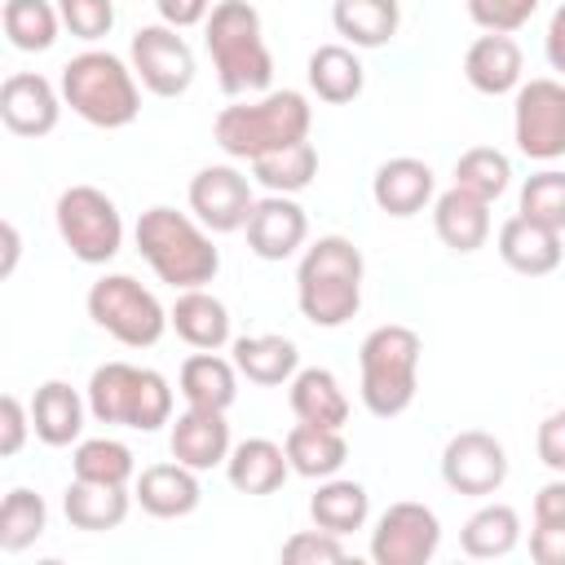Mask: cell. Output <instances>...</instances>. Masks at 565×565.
<instances>
[{
  "label": "cell",
  "instance_id": "1",
  "mask_svg": "<svg viewBox=\"0 0 565 565\" xmlns=\"http://www.w3.org/2000/svg\"><path fill=\"white\" fill-rule=\"evenodd\" d=\"M132 238H137L141 260L172 291L203 287L221 269V252L212 247V230L194 212H177V207H163V203L159 207H146L137 216Z\"/></svg>",
  "mask_w": 565,
  "mask_h": 565
},
{
  "label": "cell",
  "instance_id": "22",
  "mask_svg": "<svg viewBox=\"0 0 565 565\" xmlns=\"http://www.w3.org/2000/svg\"><path fill=\"white\" fill-rule=\"evenodd\" d=\"M433 230L450 252L468 256V252L486 247V238H490V203L450 185L433 199Z\"/></svg>",
  "mask_w": 565,
  "mask_h": 565
},
{
  "label": "cell",
  "instance_id": "15",
  "mask_svg": "<svg viewBox=\"0 0 565 565\" xmlns=\"http://www.w3.org/2000/svg\"><path fill=\"white\" fill-rule=\"evenodd\" d=\"M62 88L40 71H13L0 84V119L13 137H49L62 119Z\"/></svg>",
  "mask_w": 565,
  "mask_h": 565
},
{
  "label": "cell",
  "instance_id": "43",
  "mask_svg": "<svg viewBox=\"0 0 565 565\" xmlns=\"http://www.w3.org/2000/svg\"><path fill=\"white\" fill-rule=\"evenodd\" d=\"M287 565H335V561H344L349 552H344V543H340V534H327V530H300V534H291L287 543H282V552H278Z\"/></svg>",
  "mask_w": 565,
  "mask_h": 565
},
{
  "label": "cell",
  "instance_id": "5",
  "mask_svg": "<svg viewBox=\"0 0 565 565\" xmlns=\"http://www.w3.org/2000/svg\"><path fill=\"white\" fill-rule=\"evenodd\" d=\"M203 44L212 53L216 79L230 97L265 93L274 79V53L265 44L260 13L247 0H216V9L203 22Z\"/></svg>",
  "mask_w": 565,
  "mask_h": 565
},
{
  "label": "cell",
  "instance_id": "28",
  "mask_svg": "<svg viewBox=\"0 0 565 565\" xmlns=\"http://www.w3.org/2000/svg\"><path fill=\"white\" fill-rule=\"evenodd\" d=\"M287 397H291V415L300 424H318V428H344L349 424V397L327 366L296 371Z\"/></svg>",
  "mask_w": 565,
  "mask_h": 565
},
{
  "label": "cell",
  "instance_id": "44",
  "mask_svg": "<svg viewBox=\"0 0 565 565\" xmlns=\"http://www.w3.org/2000/svg\"><path fill=\"white\" fill-rule=\"evenodd\" d=\"M31 433V406H22L13 393L0 397V455L13 459Z\"/></svg>",
  "mask_w": 565,
  "mask_h": 565
},
{
  "label": "cell",
  "instance_id": "16",
  "mask_svg": "<svg viewBox=\"0 0 565 565\" xmlns=\"http://www.w3.org/2000/svg\"><path fill=\"white\" fill-rule=\"evenodd\" d=\"M247 247L260 260H287L305 247L309 238V216L291 194H265L256 199L252 216H247Z\"/></svg>",
  "mask_w": 565,
  "mask_h": 565
},
{
  "label": "cell",
  "instance_id": "45",
  "mask_svg": "<svg viewBox=\"0 0 565 565\" xmlns=\"http://www.w3.org/2000/svg\"><path fill=\"white\" fill-rule=\"evenodd\" d=\"M539 459L552 472H565V411H552L539 424Z\"/></svg>",
  "mask_w": 565,
  "mask_h": 565
},
{
  "label": "cell",
  "instance_id": "11",
  "mask_svg": "<svg viewBox=\"0 0 565 565\" xmlns=\"http://www.w3.org/2000/svg\"><path fill=\"white\" fill-rule=\"evenodd\" d=\"M441 547V521L428 503H388L371 530L375 565H428Z\"/></svg>",
  "mask_w": 565,
  "mask_h": 565
},
{
  "label": "cell",
  "instance_id": "39",
  "mask_svg": "<svg viewBox=\"0 0 565 565\" xmlns=\"http://www.w3.org/2000/svg\"><path fill=\"white\" fill-rule=\"evenodd\" d=\"M49 530V508L35 490L18 486L0 503V552H22Z\"/></svg>",
  "mask_w": 565,
  "mask_h": 565
},
{
  "label": "cell",
  "instance_id": "26",
  "mask_svg": "<svg viewBox=\"0 0 565 565\" xmlns=\"http://www.w3.org/2000/svg\"><path fill=\"white\" fill-rule=\"evenodd\" d=\"M181 397L185 406L203 411H230L238 397V366L234 358H221L216 349H199L181 362Z\"/></svg>",
  "mask_w": 565,
  "mask_h": 565
},
{
  "label": "cell",
  "instance_id": "37",
  "mask_svg": "<svg viewBox=\"0 0 565 565\" xmlns=\"http://www.w3.org/2000/svg\"><path fill=\"white\" fill-rule=\"evenodd\" d=\"M71 472L79 481H102V486H128L137 477V459L119 437H88L71 455Z\"/></svg>",
  "mask_w": 565,
  "mask_h": 565
},
{
  "label": "cell",
  "instance_id": "7",
  "mask_svg": "<svg viewBox=\"0 0 565 565\" xmlns=\"http://www.w3.org/2000/svg\"><path fill=\"white\" fill-rule=\"evenodd\" d=\"M419 353H424L419 335L402 322H384V327L366 331V340L358 349V371H362V406L375 419H393L415 402Z\"/></svg>",
  "mask_w": 565,
  "mask_h": 565
},
{
  "label": "cell",
  "instance_id": "25",
  "mask_svg": "<svg viewBox=\"0 0 565 565\" xmlns=\"http://www.w3.org/2000/svg\"><path fill=\"white\" fill-rule=\"evenodd\" d=\"M168 322L190 349H225L230 344V309H225V300H216L203 287L177 291Z\"/></svg>",
  "mask_w": 565,
  "mask_h": 565
},
{
  "label": "cell",
  "instance_id": "47",
  "mask_svg": "<svg viewBox=\"0 0 565 565\" xmlns=\"http://www.w3.org/2000/svg\"><path fill=\"white\" fill-rule=\"evenodd\" d=\"M530 556L539 565H565V525H534L530 530Z\"/></svg>",
  "mask_w": 565,
  "mask_h": 565
},
{
  "label": "cell",
  "instance_id": "8",
  "mask_svg": "<svg viewBox=\"0 0 565 565\" xmlns=\"http://www.w3.org/2000/svg\"><path fill=\"white\" fill-rule=\"evenodd\" d=\"M88 318L128 349H150L172 327L159 296L141 287L132 274H102L88 287Z\"/></svg>",
  "mask_w": 565,
  "mask_h": 565
},
{
  "label": "cell",
  "instance_id": "36",
  "mask_svg": "<svg viewBox=\"0 0 565 565\" xmlns=\"http://www.w3.org/2000/svg\"><path fill=\"white\" fill-rule=\"evenodd\" d=\"M313 177H318V150H313L309 141L282 146V150L260 154V159L252 163V181L265 185L269 194H300Z\"/></svg>",
  "mask_w": 565,
  "mask_h": 565
},
{
  "label": "cell",
  "instance_id": "29",
  "mask_svg": "<svg viewBox=\"0 0 565 565\" xmlns=\"http://www.w3.org/2000/svg\"><path fill=\"white\" fill-rule=\"evenodd\" d=\"M331 26L353 49H384L402 26V4L397 0H335Z\"/></svg>",
  "mask_w": 565,
  "mask_h": 565
},
{
  "label": "cell",
  "instance_id": "12",
  "mask_svg": "<svg viewBox=\"0 0 565 565\" xmlns=\"http://www.w3.org/2000/svg\"><path fill=\"white\" fill-rule=\"evenodd\" d=\"M128 62H132L141 88H150L154 97H181L194 84V49L168 22L141 26L128 44Z\"/></svg>",
  "mask_w": 565,
  "mask_h": 565
},
{
  "label": "cell",
  "instance_id": "6",
  "mask_svg": "<svg viewBox=\"0 0 565 565\" xmlns=\"http://www.w3.org/2000/svg\"><path fill=\"white\" fill-rule=\"evenodd\" d=\"M88 415L97 424L115 428H137L154 433L172 424V384L154 366H132V362H102L88 375Z\"/></svg>",
  "mask_w": 565,
  "mask_h": 565
},
{
  "label": "cell",
  "instance_id": "10",
  "mask_svg": "<svg viewBox=\"0 0 565 565\" xmlns=\"http://www.w3.org/2000/svg\"><path fill=\"white\" fill-rule=\"evenodd\" d=\"M512 141L525 159L552 163L565 154V84L525 79L512 97Z\"/></svg>",
  "mask_w": 565,
  "mask_h": 565
},
{
  "label": "cell",
  "instance_id": "48",
  "mask_svg": "<svg viewBox=\"0 0 565 565\" xmlns=\"http://www.w3.org/2000/svg\"><path fill=\"white\" fill-rule=\"evenodd\" d=\"M534 525H565V477L547 481L534 494Z\"/></svg>",
  "mask_w": 565,
  "mask_h": 565
},
{
  "label": "cell",
  "instance_id": "32",
  "mask_svg": "<svg viewBox=\"0 0 565 565\" xmlns=\"http://www.w3.org/2000/svg\"><path fill=\"white\" fill-rule=\"evenodd\" d=\"M305 75H309V88L318 93V102H331V106L353 102L366 84V71H362V62L349 44H318L309 53Z\"/></svg>",
  "mask_w": 565,
  "mask_h": 565
},
{
  "label": "cell",
  "instance_id": "46",
  "mask_svg": "<svg viewBox=\"0 0 565 565\" xmlns=\"http://www.w3.org/2000/svg\"><path fill=\"white\" fill-rule=\"evenodd\" d=\"M154 9H159V22L185 31V26L207 22V13H212L216 4H212V0H154Z\"/></svg>",
  "mask_w": 565,
  "mask_h": 565
},
{
  "label": "cell",
  "instance_id": "4",
  "mask_svg": "<svg viewBox=\"0 0 565 565\" xmlns=\"http://www.w3.org/2000/svg\"><path fill=\"white\" fill-rule=\"evenodd\" d=\"M309 124H313L309 97L296 93V88H274V93H265L256 102L225 106L216 115V124H212V137L230 159L256 163L260 154H274V150L296 146V141H309Z\"/></svg>",
  "mask_w": 565,
  "mask_h": 565
},
{
  "label": "cell",
  "instance_id": "18",
  "mask_svg": "<svg viewBox=\"0 0 565 565\" xmlns=\"http://www.w3.org/2000/svg\"><path fill=\"white\" fill-rule=\"evenodd\" d=\"M168 446H172V459H181V463H185V468H194V472H207V468L225 463V459H230V450H234V441H230V424H225V411L185 406V411L172 419Z\"/></svg>",
  "mask_w": 565,
  "mask_h": 565
},
{
  "label": "cell",
  "instance_id": "21",
  "mask_svg": "<svg viewBox=\"0 0 565 565\" xmlns=\"http://www.w3.org/2000/svg\"><path fill=\"white\" fill-rule=\"evenodd\" d=\"M499 256H503L508 269H516L525 278H543L565 256L561 230H547V225H539V221H530V216L516 212V216H508L499 225Z\"/></svg>",
  "mask_w": 565,
  "mask_h": 565
},
{
  "label": "cell",
  "instance_id": "30",
  "mask_svg": "<svg viewBox=\"0 0 565 565\" xmlns=\"http://www.w3.org/2000/svg\"><path fill=\"white\" fill-rule=\"evenodd\" d=\"M234 366L238 375H247L252 384H291V375L300 371V349L287 335H238L234 344Z\"/></svg>",
  "mask_w": 565,
  "mask_h": 565
},
{
  "label": "cell",
  "instance_id": "33",
  "mask_svg": "<svg viewBox=\"0 0 565 565\" xmlns=\"http://www.w3.org/2000/svg\"><path fill=\"white\" fill-rule=\"evenodd\" d=\"M309 516H313L318 530L344 539V534H353V530L366 525V516H371V494H366L362 481L327 477V481L318 486V494L309 499Z\"/></svg>",
  "mask_w": 565,
  "mask_h": 565
},
{
  "label": "cell",
  "instance_id": "14",
  "mask_svg": "<svg viewBox=\"0 0 565 565\" xmlns=\"http://www.w3.org/2000/svg\"><path fill=\"white\" fill-rule=\"evenodd\" d=\"M256 207L252 177H243L234 163H212L199 168L190 181V212L212 230V234H234L247 225Z\"/></svg>",
  "mask_w": 565,
  "mask_h": 565
},
{
  "label": "cell",
  "instance_id": "49",
  "mask_svg": "<svg viewBox=\"0 0 565 565\" xmlns=\"http://www.w3.org/2000/svg\"><path fill=\"white\" fill-rule=\"evenodd\" d=\"M543 53H547V62H552V71H561L565 75V4L552 13V22H547V35H543Z\"/></svg>",
  "mask_w": 565,
  "mask_h": 565
},
{
  "label": "cell",
  "instance_id": "38",
  "mask_svg": "<svg viewBox=\"0 0 565 565\" xmlns=\"http://www.w3.org/2000/svg\"><path fill=\"white\" fill-rule=\"evenodd\" d=\"M455 185L477 194V199H486V203H494L512 185V159L503 150H494V146H472V150H463L455 159Z\"/></svg>",
  "mask_w": 565,
  "mask_h": 565
},
{
  "label": "cell",
  "instance_id": "27",
  "mask_svg": "<svg viewBox=\"0 0 565 565\" xmlns=\"http://www.w3.org/2000/svg\"><path fill=\"white\" fill-rule=\"evenodd\" d=\"M287 472H291L287 450L269 437H247L225 459V477L238 494H274L287 481Z\"/></svg>",
  "mask_w": 565,
  "mask_h": 565
},
{
  "label": "cell",
  "instance_id": "50",
  "mask_svg": "<svg viewBox=\"0 0 565 565\" xmlns=\"http://www.w3.org/2000/svg\"><path fill=\"white\" fill-rule=\"evenodd\" d=\"M0 238H4V260H0V278H9V274L18 269V256H22V234H18V225H13V221H4V225H0Z\"/></svg>",
  "mask_w": 565,
  "mask_h": 565
},
{
  "label": "cell",
  "instance_id": "2",
  "mask_svg": "<svg viewBox=\"0 0 565 565\" xmlns=\"http://www.w3.org/2000/svg\"><path fill=\"white\" fill-rule=\"evenodd\" d=\"M362 274L366 260L344 234H322L318 243L305 247L296 265V305L305 322L335 331L362 309Z\"/></svg>",
  "mask_w": 565,
  "mask_h": 565
},
{
  "label": "cell",
  "instance_id": "17",
  "mask_svg": "<svg viewBox=\"0 0 565 565\" xmlns=\"http://www.w3.org/2000/svg\"><path fill=\"white\" fill-rule=\"evenodd\" d=\"M437 194V177L424 159H411V154H397V159H384L371 177V199L380 212L406 221L415 212H424Z\"/></svg>",
  "mask_w": 565,
  "mask_h": 565
},
{
  "label": "cell",
  "instance_id": "19",
  "mask_svg": "<svg viewBox=\"0 0 565 565\" xmlns=\"http://www.w3.org/2000/svg\"><path fill=\"white\" fill-rule=\"evenodd\" d=\"M525 57H521V44L512 35H477L463 53V79L486 93V97H503V93H516L525 79Z\"/></svg>",
  "mask_w": 565,
  "mask_h": 565
},
{
  "label": "cell",
  "instance_id": "34",
  "mask_svg": "<svg viewBox=\"0 0 565 565\" xmlns=\"http://www.w3.org/2000/svg\"><path fill=\"white\" fill-rule=\"evenodd\" d=\"M516 543H521V516H516V508H508V503H486V508H477V512L463 521V530H459V547H463L472 561H499V556H508Z\"/></svg>",
  "mask_w": 565,
  "mask_h": 565
},
{
  "label": "cell",
  "instance_id": "20",
  "mask_svg": "<svg viewBox=\"0 0 565 565\" xmlns=\"http://www.w3.org/2000/svg\"><path fill=\"white\" fill-rule=\"evenodd\" d=\"M132 494H137L141 512H150V516H159V521H177V516H190V512L199 508L203 486H199V472H194V468H185L181 459H172V463H150V468H141Z\"/></svg>",
  "mask_w": 565,
  "mask_h": 565
},
{
  "label": "cell",
  "instance_id": "24",
  "mask_svg": "<svg viewBox=\"0 0 565 565\" xmlns=\"http://www.w3.org/2000/svg\"><path fill=\"white\" fill-rule=\"evenodd\" d=\"M137 494H128V486H102V481H71L66 494H62V512L75 530H88V534H106V530H119L128 521V508H132Z\"/></svg>",
  "mask_w": 565,
  "mask_h": 565
},
{
  "label": "cell",
  "instance_id": "35",
  "mask_svg": "<svg viewBox=\"0 0 565 565\" xmlns=\"http://www.w3.org/2000/svg\"><path fill=\"white\" fill-rule=\"evenodd\" d=\"M0 26H4V35H9L13 49L44 53V49H53V40L62 31V13L49 0H4Z\"/></svg>",
  "mask_w": 565,
  "mask_h": 565
},
{
  "label": "cell",
  "instance_id": "42",
  "mask_svg": "<svg viewBox=\"0 0 565 565\" xmlns=\"http://www.w3.org/2000/svg\"><path fill=\"white\" fill-rule=\"evenodd\" d=\"M543 0H468V18L481 26V31H494V35H512L521 31L534 13H539Z\"/></svg>",
  "mask_w": 565,
  "mask_h": 565
},
{
  "label": "cell",
  "instance_id": "41",
  "mask_svg": "<svg viewBox=\"0 0 565 565\" xmlns=\"http://www.w3.org/2000/svg\"><path fill=\"white\" fill-rule=\"evenodd\" d=\"M57 13H62V26L88 44L110 35L115 26V0H57Z\"/></svg>",
  "mask_w": 565,
  "mask_h": 565
},
{
  "label": "cell",
  "instance_id": "13",
  "mask_svg": "<svg viewBox=\"0 0 565 565\" xmlns=\"http://www.w3.org/2000/svg\"><path fill=\"white\" fill-rule=\"evenodd\" d=\"M441 481L455 494H468V499L494 494L508 481V450H503V441L494 433H481V428L455 433L446 441V450H441Z\"/></svg>",
  "mask_w": 565,
  "mask_h": 565
},
{
  "label": "cell",
  "instance_id": "9",
  "mask_svg": "<svg viewBox=\"0 0 565 565\" xmlns=\"http://www.w3.org/2000/svg\"><path fill=\"white\" fill-rule=\"evenodd\" d=\"M53 221H57V234L71 247V256L84 260V265H106L124 247V216H119L115 199L97 185L62 190L57 207H53Z\"/></svg>",
  "mask_w": 565,
  "mask_h": 565
},
{
  "label": "cell",
  "instance_id": "23",
  "mask_svg": "<svg viewBox=\"0 0 565 565\" xmlns=\"http://www.w3.org/2000/svg\"><path fill=\"white\" fill-rule=\"evenodd\" d=\"M88 397H79L66 380H44L31 397V433L44 446H71L84 433Z\"/></svg>",
  "mask_w": 565,
  "mask_h": 565
},
{
  "label": "cell",
  "instance_id": "40",
  "mask_svg": "<svg viewBox=\"0 0 565 565\" xmlns=\"http://www.w3.org/2000/svg\"><path fill=\"white\" fill-rule=\"evenodd\" d=\"M516 212L539 221V225H547V230H565V172L561 168H543V172L525 177Z\"/></svg>",
  "mask_w": 565,
  "mask_h": 565
},
{
  "label": "cell",
  "instance_id": "31",
  "mask_svg": "<svg viewBox=\"0 0 565 565\" xmlns=\"http://www.w3.org/2000/svg\"><path fill=\"white\" fill-rule=\"evenodd\" d=\"M282 450H287L291 472L313 477V481L335 477V472L344 468V459H349V441H344L340 428H318V424H300V419H296V428L287 433Z\"/></svg>",
  "mask_w": 565,
  "mask_h": 565
},
{
  "label": "cell",
  "instance_id": "3",
  "mask_svg": "<svg viewBox=\"0 0 565 565\" xmlns=\"http://www.w3.org/2000/svg\"><path fill=\"white\" fill-rule=\"evenodd\" d=\"M132 62L115 57L110 49H84L62 66V102L93 128H128L141 115V88H137Z\"/></svg>",
  "mask_w": 565,
  "mask_h": 565
}]
</instances>
